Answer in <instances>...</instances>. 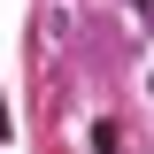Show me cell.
Listing matches in <instances>:
<instances>
[{
    "instance_id": "obj_1",
    "label": "cell",
    "mask_w": 154,
    "mask_h": 154,
    "mask_svg": "<svg viewBox=\"0 0 154 154\" xmlns=\"http://www.w3.org/2000/svg\"><path fill=\"white\" fill-rule=\"evenodd\" d=\"M93 154H116V123H93Z\"/></svg>"
},
{
    "instance_id": "obj_2",
    "label": "cell",
    "mask_w": 154,
    "mask_h": 154,
    "mask_svg": "<svg viewBox=\"0 0 154 154\" xmlns=\"http://www.w3.org/2000/svg\"><path fill=\"white\" fill-rule=\"evenodd\" d=\"M0 139H8V100H0Z\"/></svg>"
},
{
    "instance_id": "obj_3",
    "label": "cell",
    "mask_w": 154,
    "mask_h": 154,
    "mask_svg": "<svg viewBox=\"0 0 154 154\" xmlns=\"http://www.w3.org/2000/svg\"><path fill=\"white\" fill-rule=\"evenodd\" d=\"M131 8H139V16H154V0H131Z\"/></svg>"
}]
</instances>
